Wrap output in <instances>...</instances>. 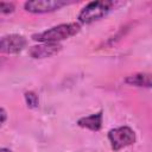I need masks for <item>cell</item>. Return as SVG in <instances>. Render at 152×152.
<instances>
[{
  "instance_id": "obj_1",
  "label": "cell",
  "mask_w": 152,
  "mask_h": 152,
  "mask_svg": "<svg viewBox=\"0 0 152 152\" xmlns=\"http://www.w3.org/2000/svg\"><path fill=\"white\" fill-rule=\"evenodd\" d=\"M81 30L80 23H65L50 27L40 33L33 34L32 39L40 43H58L77 34Z\"/></svg>"
},
{
  "instance_id": "obj_2",
  "label": "cell",
  "mask_w": 152,
  "mask_h": 152,
  "mask_svg": "<svg viewBox=\"0 0 152 152\" xmlns=\"http://www.w3.org/2000/svg\"><path fill=\"white\" fill-rule=\"evenodd\" d=\"M115 2L110 0H102V1H91L87 4L81 12L78 13V23L80 24H91L103 17H106L112 8L114 7Z\"/></svg>"
},
{
  "instance_id": "obj_3",
  "label": "cell",
  "mask_w": 152,
  "mask_h": 152,
  "mask_svg": "<svg viewBox=\"0 0 152 152\" xmlns=\"http://www.w3.org/2000/svg\"><path fill=\"white\" fill-rule=\"evenodd\" d=\"M108 140L114 151H120L135 141V133L128 126H121L113 128L108 132Z\"/></svg>"
},
{
  "instance_id": "obj_4",
  "label": "cell",
  "mask_w": 152,
  "mask_h": 152,
  "mask_svg": "<svg viewBox=\"0 0 152 152\" xmlns=\"http://www.w3.org/2000/svg\"><path fill=\"white\" fill-rule=\"evenodd\" d=\"M68 4L69 2L64 0H33L26 1L24 4V8L31 13H49L57 11Z\"/></svg>"
},
{
  "instance_id": "obj_5",
  "label": "cell",
  "mask_w": 152,
  "mask_h": 152,
  "mask_svg": "<svg viewBox=\"0 0 152 152\" xmlns=\"http://www.w3.org/2000/svg\"><path fill=\"white\" fill-rule=\"evenodd\" d=\"M27 40L21 34H7L2 36L0 40V51L2 53H19L26 48Z\"/></svg>"
},
{
  "instance_id": "obj_6",
  "label": "cell",
  "mask_w": 152,
  "mask_h": 152,
  "mask_svg": "<svg viewBox=\"0 0 152 152\" xmlns=\"http://www.w3.org/2000/svg\"><path fill=\"white\" fill-rule=\"evenodd\" d=\"M62 50V45L59 43H42L38 45H33L28 49V55L32 58L40 59L51 57L56 53H58Z\"/></svg>"
},
{
  "instance_id": "obj_7",
  "label": "cell",
  "mask_w": 152,
  "mask_h": 152,
  "mask_svg": "<svg viewBox=\"0 0 152 152\" xmlns=\"http://www.w3.org/2000/svg\"><path fill=\"white\" fill-rule=\"evenodd\" d=\"M77 126H80L82 128L90 129L93 132L100 131V128L102 127V112L100 110V112L94 113L91 115L83 116V118L78 119L77 120Z\"/></svg>"
},
{
  "instance_id": "obj_8",
  "label": "cell",
  "mask_w": 152,
  "mask_h": 152,
  "mask_svg": "<svg viewBox=\"0 0 152 152\" xmlns=\"http://www.w3.org/2000/svg\"><path fill=\"white\" fill-rule=\"evenodd\" d=\"M125 83L134 87L152 88V74L151 72H137L125 78Z\"/></svg>"
},
{
  "instance_id": "obj_9",
  "label": "cell",
  "mask_w": 152,
  "mask_h": 152,
  "mask_svg": "<svg viewBox=\"0 0 152 152\" xmlns=\"http://www.w3.org/2000/svg\"><path fill=\"white\" fill-rule=\"evenodd\" d=\"M24 96H25V101H26V104L28 108H37L38 107L39 99L34 91H26L24 94Z\"/></svg>"
},
{
  "instance_id": "obj_10",
  "label": "cell",
  "mask_w": 152,
  "mask_h": 152,
  "mask_svg": "<svg viewBox=\"0 0 152 152\" xmlns=\"http://www.w3.org/2000/svg\"><path fill=\"white\" fill-rule=\"evenodd\" d=\"M13 11H14V4L13 2H5V1L0 2V12L2 14L12 13Z\"/></svg>"
},
{
  "instance_id": "obj_11",
  "label": "cell",
  "mask_w": 152,
  "mask_h": 152,
  "mask_svg": "<svg viewBox=\"0 0 152 152\" xmlns=\"http://www.w3.org/2000/svg\"><path fill=\"white\" fill-rule=\"evenodd\" d=\"M0 115H1V124L4 125V124H5V121H6V118H7L5 108H1V109H0Z\"/></svg>"
},
{
  "instance_id": "obj_12",
  "label": "cell",
  "mask_w": 152,
  "mask_h": 152,
  "mask_svg": "<svg viewBox=\"0 0 152 152\" xmlns=\"http://www.w3.org/2000/svg\"><path fill=\"white\" fill-rule=\"evenodd\" d=\"M0 152H12L10 148H7V147H1L0 148Z\"/></svg>"
}]
</instances>
